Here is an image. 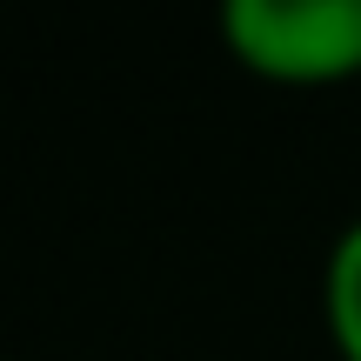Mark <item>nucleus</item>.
I'll list each match as a JSON object with an SVG mask.
<instances>
[{
  "label": "nucleus",
  "mask_w": 361,
  "mask_h": 361,
  "mask_svg": "<svg viewBox=\"0 0 361 361\" xmlns=\"http://www.w3.org/2000/svg\"><path fill=\"white\" fill-rule=\"evenodd\" d=\"M221 40L234 61L281 87L361 74V0H228Z\"/></svg>",
  "instance_id": "f257e3e1"
},
{
  "label": "nucleus",
  "mask_w": 361,
  "mask_h": 361,
  "mask_svg": "<svg viewBox=\"0 0 361 361\" xmlns=\"http://www.w3.org/2000/svg\"><path fill=\"white\" fill-rule=\"evenodd\" d=\"M322 314H328V341H335V355L341 361H361V221L341 228V241L328 247Z\"/></svg>",
  "instance_id": "f03ea898"
}]
</instances>
